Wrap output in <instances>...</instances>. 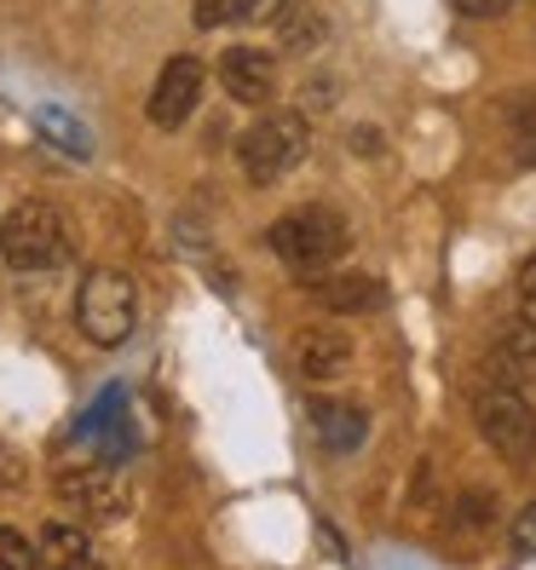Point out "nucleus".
I'll return each instance as SVG.
<instances>
[{
    "instance_id": "obj_1",
    "label": "nucleus",
    "mask_w": 536,
    "mask_h": 570,
    "mask_svg": "<svg viewBox=\"0 0 536 570\" xmlns=\"http://www.w3.org/2000/svg\"><path fill=\"white\" fill-rule=\"evenodd\" d=\"M0 254H7L12 272H52V265L70 259V225L52 203L29 196L0 219Z\"/></svg>"
},
{
    "instance_id": "obj_2",
    "label": "nucleus",
    "mask_w": 536,
    "mask_h": 570,
    "mask_svg": "<svg viewBox=\"0 0 536 570\" xmlns=\"http://www.w3.org/2000/svg\"><path fill=\"white\" fill-rule=\"evenodd\" d=\"M347 219L334 208H294L272 225V248L283 265H294L300 277H323L334 272V259L347 254Z\"/></svg>"
},
{
    "instance_id": "obj_3",
    "label": "nucleus",
    "mask_w": 536,
    "mask_h": 570,
    "mask_svg": "<svg viewBox=\"0 0 536 570\" xmlns=\"http://www.w3.org/2000/svg\"><path fill=\"white\" fill-rule=\"evenodd\" d=\"M76 323L92 346H121L133 323H139V294H133V277L127 272H110V265H98V272L81 277V294H76Z\"/></svg>"
},
{
    "instance_id": "obj_4",
    "label": "nucleus",
    "mask_w": 536,
    "mask_h": 570,
    "mask_svg": "<svg viewBox=\"0 0 536 570\" xmlns=\"http://www.w3.org/2000/svg\"><path fill=\"white\" fill-rule=\"evenodd\" d=\"M300 156H306V121L300 116H260L237 139V161H243V174L254 185L283 179Z\"/></svg>"
},
{
    "instance_id": "obj_5",
    "label": "nucleus",
    "mask_w": 536,
    "mask_h": 570,
    "mask_svg": "<svg viewBox=\"0 0 536 570\" xmlns=\"http://www.w3.org/2000/svg\"><path fill=\"white\" fill-rule=\"evenodd\" d=\"M474 421L490 439V450H501V461H514V466L536 461V410L525 404L519 392H508V386L479 392L474 397Z\"/></svg>"
},
{
    "instance_id": "obj_6",
    "label": "nucleus",
    "mask_w": 536,
    "mask_h": 570,
    "mask_svg": "<svg viewBox=\"0 0 536 570\" xmlns=\"http://www.w3.org/2000/svg\"><path fill=\"white\" fill-rule=\"evenodd\" d=\"M52 484H58V495L70 501V508H81V513H110V508H116V479H110V461H105V455H87V450L64 455V461L52 466Z\"/></svg>"
},
{
    "instance_id": "obj_7",
    "label": "nucleus",
    "mask_w": 536,
    "mask_h": 570,
    "mask_svg": "<svg viewBox=\"0 0 536 570\" xmlns=\"http://www.w3.org/2000/svg\"><path fill=\"white\" fill-rule=\"evenodd\" d=\"M203 81H208V70H203L196 58H167L162 76H156V87H150V121H156V127L191 121V110L203 105Z\"/></svg>"
},
{
    "instance_id": "obj_8",
    "label": "nucleus",
    "mask_w": 536,
    "mask_h": 570,
    "mask_svg": "<svg viewBox=\"0 0 536 570\" xmlns=\"http://www.w3.org/2000/svg\"><path fill=\"white\" fill-rule=\"evenodd\" d=\"M220 81L237 105H265L277 92V58L260 52V47H231L220 58Z\"/></svg>"
},
{
    "instance_id": "obj_9",
    "label": "nucleus",
    "mask_w": 536,
    "mask_h": 570,
    "mask_svg": "<svg viewBox=\"0 0 536 570\" xmlns=\"http://www.w3.org/2000/svg\"><path fill=\"white\" fill-rule=\"evenodd\" d=\"M294 363H300L306 381H341L352 368V341L341 328H306L294 341Z\"/></svg>"
},
{
    "instance_id": "obj_10",
    "label": "nucleus",
    "mask_w": 536,
    "mask_h": 570,
    "mask_svg": "<svg viewBox=\"0 0 536 570\" xmlns=\"http://www.w3.org/2000/svg\"><path fill=\"white\" fill-rule=\"evenodd\" d=\"M312 426H318L323 450H334V455H352L363 439H370V415H363L358 404H347V397H323V404H312Z\"/></svg>"
},
{
    "instance_id": "obj_11",
    "label": "nucleus",
    "mask_w": 536,
    "mask_h": 570,
    "mask_svg": "<svg viewBox=\"0 0 536 570\" xmlns=\"http://www.w3.org/2000/svg\"><path fill=\"white\" fill-rule=\"evenodd\" d=\"M312 294L323 299L329 312H381L387 306V288L363 272H341V277H312Z\"/></svg>"
},
{
    "instance_id": "obj_12",
    "label": "nucleus",
    "mask_w": 536,
    "mask_h": 570,
    "mask_svg": "<svg viewBox=\"0 0 536 570\" xmlns=\"http://www.w3.org/2000/svg\"><path fill=\"white\" fill-rule=\"evenodd\" d=\"M36 564L41 570H105L92 559V542L76 524H47L41 542H36Z\"/></svg>"
},
{
    "instance_id": "obj_13",
    "label": "nucleus",
    "mask_w": 536,
    "mask_h": 570,
    "mask_svg": "<svg viewBox=\"0 0 536 570\" xmlns=\"http://www.w3.org/2000/svg\"><path fill=\"white\" fill-rule=\"evenodd\" d=\"M36 121H41V139H47V145L70 150V156H87V150H92V139L81 132V121H76L70 110H52V105H47V110H41Z\"/></svg>"
},
{
    "instance_id": "obj_14",
    "label": "nucleus",
    "mask_w": 536,
    "mask_h": 570,
    "mask_svg": "<svg viewBox=\"0 0 536 570\" xmlns=\"http://www.w3.org/2000/svg\"><path fill=\"white\" fill-rule=\"evenodd\" d=\"M0 570H41L36 564V542L18 535L12 524H0Z\"/></svg>"
},
{
    "instance_id": "obj_15",
    "label": "nucleus",
    "mask_w": 536,
    "mask_h": 570,
    "mask_svg": "<svg viewBox=\"0 0 536 570\" xmlns=\"http://www.w3.org/2000/svg\"><path fill=\"white\" fill-rule=\"evenodd\" d=\"M243 7H248V0H196L191 18L203 23V29H220V23H237V18H243Z\"/></svg>"
},
{
    "instance_id": "obj_16",
    "label": "nucleus",
    "mask_w": 536,
    "mask_h": 570,
    "mask_svg": "<svg viewBox=\"0 0 536 570\" xmlns=\"http://www.w3.org/2000/svg\"><path fill=\"white\" fill-rule=\"evenodd\" d=\"M514 150H519V161H536V98H525L514 110Z\"/></svg>"
},
{
    "instance_id": "obj_17",
    "label": "nucleus",
    "mask_w": 536,
    "mask_h": 570,
    "mask_svg": "<svg viewBox=\"0 0 536 570\" xmlns=\"http://www.w3.org/2000/svg\"><path fill=\"white\" fill-rule=\"evenodd\" d=\"M519 312H525V323L536 328V254L519 265Z\"/></svg>"
},
{
    "instance_id": "obj_18",
    "label": "nucleus",
    "mask_w": 536,
    "mask_h": 570,
    "mask_svg": "<svg viewBox=\"0 0 536 570\" xmlns=\"http://www.w3.org/2000/svg\"><path fill=\"white\" fill-rule=\"evenodd\" d=\"M514 553H525V559L536 553V501H530V508L514 519Z\"/></svg>"
},
{
    "instance_id": "obj_19",
    "label": "nucleus",
    "mask_w": 536,
    "mask_h": 570,
    "mask_svg": "<svg viewBox=\"0 0 536 570\" xmlns=\"http://www.w3.org/2000/svg\"><path fill=\"white\" fill-rule=\"evenodd\" d=\"M289 7H294V0H248V7H243V18H248V23H277Z\"/></svg>"
},
{
    "instance_id": "obj_20",
    "label": "nucleus",
    "mask_w": 536,
    "mask_h": 570,
    "mask_svg": "<svg viewBox=\"0 0 536 570\" xmlns=\"http://www.w3.org/2000/svg\"><path fill=\"white\" fill-rule=\"evenodd\" d=\"M450 7L461 12V18H501V12H508V0H450Z\"/></svg>"
}]
</instances>
